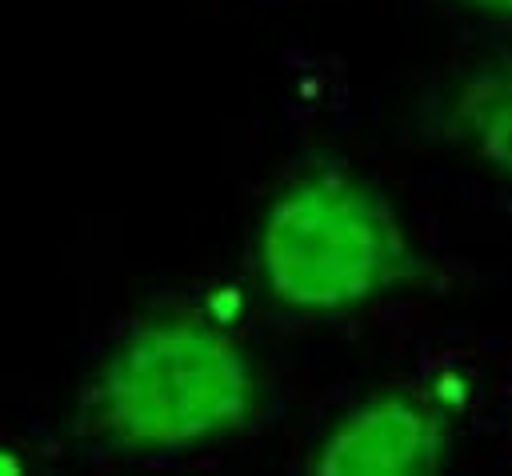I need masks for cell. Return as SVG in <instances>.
Segmentation results:
<instances>
[{"instance_id":"6da1fadb","label":"cell","mask_w":512,"mask_h":476,"mask_svg":"<svg viewBox=\"0 0 512 476\" xmlns=\"http://www.w3.org/2000/svg\"><path fill=\"white\" fill-rule=\"evenodd\" d=\"M260 400V372L224 324L164 308L100 360L76 404V432L108 452H180L244 432Z\"/></svg>"},{"instance_id":"7a4b0ae2","label":"cell","mask_w":512,"mask_h":476,"mask_svg":"<svg viewBox=\"0 0 512 476\" xmlns=\"http://www.w3.org/2000/svg\"><path fill=\"white\" fill-rule=\"evenodd\" d=\"M256 272L276 304L308 316H340L436 280L392 200L340 164H312L272 196Z\"/></svg>"},{"instance_id":"3957f363","label":"cell","mask_w":512,"mask_h":476,"mask_svg":"<svg viewBox=\"0 0 512 476\" xmlns=\"http://www.w3.org/2000/svg\"><path fill=\"white\" fill-rule=\"evenodd\" d=\"M452 404L424 388H384L348 408L312 448L320 476H424L448 460Z\"/></svg>"},{"instance_id":"277c9868","label":"cell","mask_w":512,"mask_h":476,"mask_svg":"<svg viewBox=\"0 0 512 476\" xmlns=\"http://www.w3.org/2000/svg\"><path fill=\"white\" fill-rule=\"evenodd\" d=\"M420 128L512 180V52L452 72L420 108Z\"/></svg>"},{"instance_id":"5b68a950","label":"cell","mask_w":512,"mask_h":476,"mask_svg":"<svg viewBox=\"0 0 512 476\" xmlns=\"http://www.w3.org/2000/svg\"><path fill=\"white\" fill-rule=\"evenodd\" d=\"M456 4L468 12L492 16V20H512V0H456Z\"/></svg>"},{"instance_id":"8992f818","label":"cell","mask_w":512,"mask_h":476,"mask_svg":"<svg viewBox=\"0 0 512 476\" xmlns=\"http://www.w3.org/2000/svg\"><path fill=\"white\" fill-rule=\"evenodd\" d=\"M20 472H24V460L12 448L0 444V476H20Z\"/></svg>"}]
</instances>
